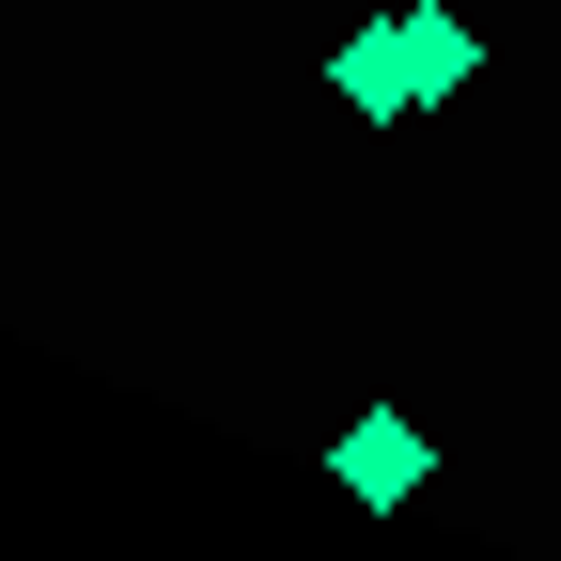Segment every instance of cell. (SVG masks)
Returning a JSON list of instances; mask_svg holds the SVG:
<instances>
[{
    "instance_id": "obj_2",
    "label": "cell",
    "mask_w": 561,
    "mask_h": 561,
    "mask_svg": "<svg viewBox=\"0 0 561 561\" xmlns=\"http://www.w3.org/2000/svg\"><path fill=\"white\" fill-rule=\"evenodd\" d=\"M328 94L359 110V125H405V110H421V62H405V16H375V32H343V47H328Z\"/></svg>"
},
{
    "instance_id": "obj_3",
    "label": "cell",
    "mask_w": 561,
    "mask_h": 561,
    "mask_svg": "<svg viewBox=\"0 0 561 561\" xmlns=\"http://www.w3.org/2000/svg\"><path fill=\"white\" fill-rule=\"evenodd\" d=\"M405 62H421V110H437V94H468V79H483V32L453 16V0H405Z\"/></svg>"
},
{
    "instance_id": "obj_1",
    "label": "cell",
    "mask_w": 561,
    "mask_h": 561,
    "mask_svg": "<svg viewBox=\"0 0 561 561\" xmlns=\"http://www.w3.org/2000/svg\"><path fill=\"white\" fill-rule=\"evenodd\" d=\"M421 468H437V437H421L405 405H375V421L328 437V483H343V500H421Z\"/></svg>"
}]
</instances>
